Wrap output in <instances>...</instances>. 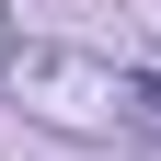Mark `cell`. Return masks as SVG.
Returning <instances> with one entry per match:
<instances>
[{
	"label": "cell",
	"instance_id": "obj_1",
	"mask_svg": "<svg viewBox=\"0 0 161 161\" xmlns=\"http://www.w3.org/2000/svg\"><path fill=\"white\" fill-rule=\"evenodd\" d=\"M12 92H23L46 127H104V115H127V69L69 58V46H23L12 58Z\"/></svg>",
	"mask_w": 161,
	"mask_h": 161
},
{
	"label": "cell",
	"instance_id": "obj_2",
	"mask_svg": "<svg viewBox=\"0 0 161 161\" xmlns=\"http://www.w3.org/2000/svg\"><path fill=\"white\" fill-rule=\"evenodd\" d=\"M127 127L161 138V69H127Z\"/></svg>",
	"mask_w": 161,
	"mask_h": 161
},
{
	"label": "cell",
	"instance_id": "obj_3",
	"mask_svg": "<svg viewBox=\"0 0 161 161\" xmlns=\"http://www.w3.org/2000/svg\"><path fill=\"white\" fill-rule=\"evenodd\" d=\"M0 69H12V23H0Z\"/></svg>",
	"mask_w": 161,
	"mask_h": 161
}]
</instances>
